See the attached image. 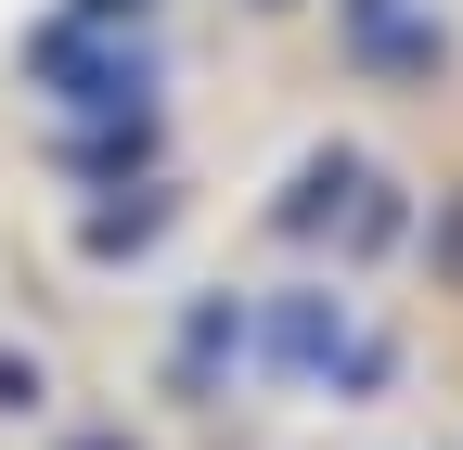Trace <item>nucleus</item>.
Here are the masks:
<instances>
[{
    "instance_id": "1",
    "label": "nucleus",
    "mask_w": 463,
    "mask_h": 450,
    "mask_svg": "<svg viewBox=\"0 0 463 450\" xmlns=\"http://www.w3.org/2000/svg\"><path fill=\"white\" fill-rule=\"evenodd\" d=\"M270 348H283V373H322L347 348V296H297V309L270 322Z\"/></svg>"
},
{
    "instance_id": "2",
    "label": "nucleus",
    "mask_w": 463,
    "mask_h": 450,
    "mask_svg": "<svg viewBox=\"0 0 463 450\" xmlns=\"http://www.w3.org/2000/svg\"><path fill=\"white\" fill-rule=\"evenodd\" d=\"M219 348H245V309H232V296H206L194 322H181V386H206V361Z\"/></svg>"
}]
</instances>
